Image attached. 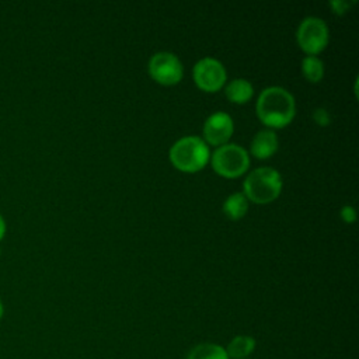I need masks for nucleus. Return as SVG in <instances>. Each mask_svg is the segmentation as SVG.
Masks as SVG:
<instances>
[{
    "label": "nucleus",
    "mask_w": 359,
    "mask_h": 359,
    "mask_svg": "<svg viewBox=\"0 0 359 359\" xmlns=\"http://www.w3.org/2000/svg\"><path fill=\"white\" fill-rule=\"evenodd\" d=\"M255 108L259 121L268 128H285L292 122L296 112L293 95L278 86L264 88Z\"/></svg>",
    "instance_id": "nucleus-1"
},
{
    "label": "nucleus",
    "mask_w": 359,
    "mask_h": 359,
    "mask_svg": "<svg viewBox=\"0 0 359 359\" xmlns=\"http://www.w3.org/2000/svg\"><path fill=\"white\" fill-rule=\"evenodd\" d=\"M209 158V149L198 136L181 137L170 149V160L172 165L184 172H196L202 170Z\"/></svg>",
    "instance_id": "nucleus-2"
},
{
    "label": "nucleus",
    "mask_w": 359,
    "mask_h": 359,
    "mask_svg": "<svg viewBox=\"0 0 359 359\" xmlns=\"http://www.w3.org/2000/svg\"><path fill=\"white\" fill-rule=\"evenodd\" d=\"M244 195L254 203H269L275 201L282 189L280 174L271 167L252 170L243 182Z\"/></svg>",
    "instance_id": "nucleus-3"
},
{
    "label": "nucleus",
    "mask_w": 359,
    "mask_h": 359,
    "mask_svg": "<svg viewBox=\"0 0 359 359\" xmlns=\"http://www.w3.org/2000/svg\"><path fill=\"white\" fill-rule=\"evenodd\" d=\"M213 170L226 178H236L244 174L250 165V157L247 151L234 143H226L213 151L210 156Z\"/></svg>",
    "instance_id": "nucleus-4"
},
{
    "label": "nucleus",
    "mask_w": 359,
    "mask_h": 359,
    "mask_svg": "<svg viewBox=\"0 0 359 359\" xmlns=\"http://www.w3.org/2000/svg\"><path fill=\"white\" fill-rule=\"evenodd\" d=\"M296 39L307 56H316L328 43V27L318 17H306L297 28Z\"/></svg>",
    "instance_id": "nucleus-5"
},
{
    "label": "nucleus",
    "mask_w": 359,
    "mask_h": 359,
    "mask_svg": "<svg viewBox=\"0 0 359 359\" xmlns=\"http://www.w3.org/2000/svg\"><path fill=\"white\" fill-rule=\"evenodd\" d=\"M151 79L163 86H172L181 81L184 67L180 59L171 52H157L149 62Z\"/></svg>",
    "instance_id": "nucleus-6"
},
{
    "label": "nucleus",
    "mask_w": 359,
    "mask_h": 359,
    "mask_svg": "<svg viewBox=\"0 0 359 359\" xmlns=\"http://www.w3.org/2000/svg\"><path fill=\"white\" fill-rule=\"evenodd\" d=\"M194 80L201 90L215 93L224 86L226 69L219 60L203 57L194 66Z\"/></svg>",
    "instance_id": "nucleus-7"
},
{
    "label": "nucleus",
    "mask_w": 359,
    "mask_h": 359,
    "mask_svg": "<svg viewBox=\"0 0 359 359\" xmlns=\"http://www.w3.org/2000/svg\"><path fill=\"white\" fill-rule=\"evenodd\" d=\"M233 119L229 114L217 111L213 112L203 123V137L212 146L226 144L233 135ZM203 140V142H205Z\"/></svg>",
    "instance_id": "nucleus-8"
},
{
    "label": "nucleus",
    "mask_w": 359,
    "mask_h": 359,
    "mask_svg": "<svg viewBox=\"0 0 359 359\" xmlns=\"http://www.w3.org/2000/svg\"><path fill=\"white\" fill-rule=\"evenodd\" d=\"M251 154L257 158H268L278 150V136L272 129L255 133L251 142Z\"/></svg>",
    "instance_id": "nucleus-9"
},
{
    "label": "nucleus",
    "mask_w": 359,
    "mask_h": 359,
    "mask_svg": "<svg viewBox=\"0 0 359 359\" xmlns=\"http://www.w3.org/2000/svg\"><path fill=\"white\" fill-rule=\"evenodd\" d=\"M224 94L229 98V101L236 104H244L251 100L254 90L250 81L244 79H234L226 86Z\"/></svg>",
    "instance_id": "nucleus-10"
},
{
    "label": "nucleus",
    "mask_w": 359,
    "mask_h": 359,
    "mask_svg": "<svg viewBox=\"0 0 359 359\" xmlns=\"http://www.w3.org/2000/svg\"><path fill=\"white\" fill-rule=\"evenodd\" d=\"M255 349V339L247 335H238L233 338L227 348L226 353L229 359H245Z\"/></svg>",
    "instance_id": "nucleus-11"
},
{
    "label": "nucleus",
    "mask_w": 359,
    "mask_h": 359,
    "mask_svg": "<svg viewBox=\"0 0 359 359\" xmlns=\"http://www.w3.org/2000/svg\"><path fill=\"white\" fill-rule=\"evenodd\" d=\"M247 209H248V202L243 192L231 194L223 202V213L231 220L241 219L247 213Z\"/></svg>",
    "instance_id": "nucleus-12"
},
{
    "label": "nucleus",
    "mask_w": 359,
    "mask_h": 359,
    "mask_svg": "<svg viewBox=\"0 0 359 359\" xmlns=\"http://www.w3.org/2000/svg\"><path fill=\"white\" fill-rule=\"evenodd\" d=\"M187 359H229L226 349L216 344H199L192 348Z\"/></svg>",
    "instance_id": "nucleus-13"
},
{
    "label": "nucleus",
    "mask_w": 359,
    "mask_h": 359,
    "mask_svg": "<svg viewBox=\"0 0 359 359\" xmlns=\"http://www.w3.org/2000/svg\"><path fill=\"white\" fill-rule=\"evenodd\" d=\"M302 73L310 83H318L324 76V65L317 56H306L302 60Z\"/></svg>",
    "instance_id": "nucleus-14"
},
{
    "label": "nucleus",
    "mask_w": 359,
    "mask_h": 359,
    "mask_svg": "<svg viewBox=\"0 0 359 359\" xmlns=\"http://www.w3.org/2000/svg\"><path fill=\"white\" fill-rule=\"evenodd\" d=\"M313 119L320 126H328L331 123V115L325 108H317L313 111Z\"/></svg>",
    "instance_id": "nucleus-15"
},
{
    "label": "nucleus",
    "mask_w": 359,
    "mask_h": 359,
    "mask_svg": "<svg viewBox=\"0 0 359 359\" xmlns=\"http://www.w3.org/2000/svg\"><path fill=\"white\" fill-rule=\"evenodd\" d=\"M355 1H345V0H332L330 1V6L332 7V11L335 14H344L345 11H348L351 8V6H353Z\"/></svg>",
    "instance_id": "nucleus-16"
},
{
    "label": "nucleus",
    "mask_w": 359,
    "mask_h": 359,
    "mask_svg": "<svg viewBox=\"0 0 359 359\" xmlns=\"http://www.w3.org/2000/svg\"><path fill=\"white\" fill-rule=\"evenodd\" d=\"M339 215H341V219H342L345 223H348V224H349V223H353V222L356 220V212H355V209H353L352 206H349V205L342 206Z\"/></svg>",
    "instance_id": "nucleus-17"
},
{
    "label": "nucleus",
    "mask_w": 359,
    "mask_h": 359,
    "mask_svg": "<svg viewBox=\"0 0 359 359\" xmlns=\"http://www.w3.org/2000/svg\"><path fill=\"white\" fill-rule=\"evenodd\" d=\"M4 233H6V222H4V219H3V216L0 215V240L3 238V236H4Z\"/></svg>",
    "instance_id": "nucleus-18"
},
{
    "label": "nucleus",
    "mask_w": 359,
    "mask_h": 359,
    "mask_svg": "<svg viewBox=\"0 0 359 359\" xmlns=\"http://www.w3.org/2000/svg\"><path fill=\"white\" fill-rule=\"evenodd\" d=\"M1 317H3V303L0 300V320H1Z\"/></svg>",
    "instance_id": "nucleus-19"
}]
</instances>
